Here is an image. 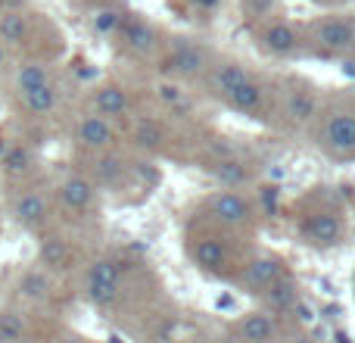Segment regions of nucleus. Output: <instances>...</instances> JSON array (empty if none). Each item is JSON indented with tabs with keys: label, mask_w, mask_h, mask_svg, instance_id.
<instances>
[{
	"label": "nucleus",
	"mask_w": 355,
	"mask_h": 343,
	"mask_svg": "<svg viewBox=\"0 0 355 343\" xmlns=\"http://www.w3.org/2000/svg\"><path fill=\"white\" fill-rule=\"evenodd\" d=\"M87 296L94 306H112L119 296V265L110 259H97L87 271Z\"/></svg>",
	"instance_id": "obj_1"
},
{
	"label": "nucleus",
	"mask_w": 355,
	"mask_h": 343,
	"mask_svg": "<svg viewBox=\"0 0 355 343\" xmlns=\"http://www.w3.org/2000/svg\"><path fill=\"white\" fill-rule=\"evenodd\" d=\"M315 41L331 53H346L355 47V25L349 19H324L315 28Z\"/></svg>",
	"instance_id": "obj_2"
},
{
	"label": "nucleus",
	"mask_w": 355,
	"mask_h": 343,
	"mask_svg": "<svg viewBox=\"0 0 355 343\" xmlns=\"http://www.w3.org/2000/svg\"><path fill=\"white\" fill-rule=\"evenodd\" d=\"M321 144H324L331 153H352L355 150V116L349 112H340V116L327 119L324 131H321Z\"/></svg>",
	"instance_id": "obj_3"
},
{
	"label": "nucleus",
	"mask_w": 355,
	"mask_h": 343,
	"mask_svg": "<svg viewBox=\"0 0 355 343\" xmlns=\"http://www.w3.org/2000/svg\"><path fill=\"white\" fill-rule=\"evenodd\" d=\"M212 215L221 221V225H246L252 215L250 203H246L243 194H237V190H225V194H218L212 200Z\"/></svg>",
	"instance_id": "obj_4"
},
{
	"label": "nucleus",
	"mask_w": 355,
	"mask_h": 343,
	"mask_svg": "<svg viewBox=\"0 0 355 343\" xmlns=\"http://www.w3.org/2000/svg\"><path fill=\"white\" fill-rule=\"evenodd\" d=\"M166 69L175 75H184V78H196V75L206 72V53L193 44H178L175 53L168 56Z\"/></svg>",
	"instance_id": "obj_5"
},
{
	"label": "nucleus",
	"mask_w": 355,
	"mask_h": 343,
	"mask_svg": "<svg viewBox=\"0 0 355 343\" xmlns=\"http://www.w3.org/2000/svg\"><path fill=\"white\" fill-rule=\"evenodd\" d=\"M116 141V131L103 116H87L78 122V144L87 150H106Z\"/></svg>",
	"instance_id": "obj_6"
},
{
	"label": "nucleus",
	"mask_w": 355,
	"mask_h": 343,
	"mask_svg": "<svg viewBox=\"0 0 355 343\" xmlns=\"http://www.w3.org/2000/svg\"><path fill=\"white\" fill-rule=\"evenodd\" d=\"M302 231H306V237H312L315 244H340V237H343V221L334 212H318L306 221Z\"/></svg>",
	"instance_id": "obj_7"
},
{
	"label": "nucleus",
	"mask_w": 355,
	"mask_h": 343,
	"mask_svg": "<svg viewBox=\"0 0 355 343\" xmlns=\"http://www.w3.org/2000/svg\"><path fill=\"white\" fill-rule=\"evenodd\" d=\"M60 200L66 203L69 209H75V212H85V209L94 203V184L81 175L66 178L62 187H60Z\"/></svg>",
	"instance_id": "obj_8"
},
{
	"label": "nucleus",
	"mask_w": 355,
	"mask_h": 343,
	"mask_svg": "<svg viewBox=\"0 0 355 343\" xmlns=\"http://www.w3.org/2000/svg\"><path fill=\"white\" fill-rule=\"evenodd\" d=\"M12 215H16L19 225L35 228L47 219V203H44L41 194H22L16 200V206H12Z\"/></svg>",
	"instance_id": "obj_9"
},
{
	"label": "nucleus",
	"mask_w": 355,
	"mask_h": 343,
	"mask_svg": "<svg viewBox=\"0 0 355 343\" xmlns=\"http://www.w3.org/2000/svg\"><path fill=\"white\" fill-rule=\"evenodd\" d=\"M277 278H281V262H277V259H256V262L246 269L243 284L250 290H268Z\"/></svg>",
	"instance_id": "obj_10"
},
{
	"label": "nucleus",
	"mask_w": 355,
	"mask_h": 343,
	"mask_svg": "<svg viewBox=\"0 0 355 343\" xmlns=\"http://www.w3.org/2000/svg\"><path fill=\"white\" fill-rule=\"evenodd\" d=\"M262 41H265V47H268L271 53H277V56H290L296 47H300V41H296V31L290 28V25H284V22L271 25V28L262 35Z\"/></svg>",
	"instance_id": "obj_11"
},
{
	"label": "nucleus",
	"mask_w": 355,
	"mask_h": 343,
	"mask_svg": "<svg viewBox=\"0 0 355 343\" xmlns=\"http://www.w3.org/2000/svg\"><path fill=\"white\" fill-rule=\"evenodd\" d=\"M94 110L100 112V116H122L125 110H128V94L122 91V87H100L97 94H94Z\"/></svg>",
	"instance_id": "obj_12"
},
{
	"label": "nucleus",
	"mask_w": 355,
	"mask_h": 343,
	"mask_svg": "<svg viewBox=\"0 0 355 343\" xmlns=\"http://www.w3.org/2000/svg\"><path fill=\"white\" fill-rule=\"evenodd\" d=\"M240 334H243L246 343H268L275 337V321H271V315H265V312H252L243 319Z\"/></svg>",
	"instance_id": "obj_13"
},
{
	"label": "nucleus",
	"mask_w": 355,
	"mask_h": 343,
	"mask_svg": "<svg viewBox=\"0 0 355 343\" xmlns=\"http://www.w3.org/2000/svg\"><path fill=\"white\" fill-rule=\"evenodd\" d=\"M243 81H250V75H246V69L240 66V62H225V66H218L212 75V85L218 87V94H225V97L234 87L243 85Z\"/></svg>",
	"instance_id": "obj_14"
},
{
	"label": "nucleus",
	"mask_w": 355,
	"mask_h": 343,
	"mask_svg": "<svg viewBox=\"0 0 355 343\" xmlns=\"http://www.w3.org/2000/svg\"><path fill=\"white\" fill-rule=\"evenodd\" d=\"M227 103L234 106V110H240V112H252V110H259V103H262V87L256 85V81H243L240 87H234L231 94H227Z\"/></svg>",
	"instance_id": "obj_15"
},
{
	"label": "nucleus",
	"mask_w": 355,
	"mask_h": 343,
	"mask_svg": "<svg viewBox=\"0 0 355 343\" xmlns=\"http://www.w3.org/2000/svg\"><path fill=\"white\" fill-rule=\"evenodd\" d=\"M125 44L135 53H150L156 47V31L147 22H128L125 25Z\"/></svg>",
	"instance_id": "obj_16"
},
{
	"label": "nucleus",
	"mask_w": 355,
	"mask_h": 343,
	"mask_svg": "<svg viewBox=\"0 0 355 343\" xmlns=\"http://www.w3.org/2000/svg\"><path fill=\"white\" fill-rule=\"evenodd\" d=\"M28 37V22L19 10H10L3 19H0V41L6 44H22Z\"/></svg>",
	"instance_id": "obj_17"
},
{
	"label": "nucleus",
	"mask_w": 355,
	"mask_h": 343,
	"mask_svg": "<svg viewBox=\"0 0 355 343\" xmlns=\"http://www.w3.org/2000/svg\"><path fill=\"white\" fill-rule=\"evenodd\" d=\"M16 85H19V91L22 94L35 91V87H41V85H50L47 81V66H44V62H22L19 72H16Z\"/></svg>",
	"instance_id": "obj_18"
},
{
	"label": "nucleus",
	"mask_w": 355,
	"mask_h": 343,
	"mask_svg": "<svg viewBox=\"0 0 355 343\" xmlns=\"http://www.w3.org/2000/svg\"><path fill=\"white\" fill-rule=\"evenodd\" d=\"M22 103H25V110L35 112V116H44V112H50L56 106L53 85H41V87H35V91L22 94Z\"/></svg>",
	"instance_id": "obj_19"
},
{
	"label": "nucleus",
	"mask_w": 355,
	"mask_h": 343,
	"mask_svg": "<svg viewBox=\"0 0 355 343\" xmlns=\"http://www.w3.org/2000/svg\"><path fill=\"white\" fill-rule=\"evenodd\" d=\"M225 246L218 244V240H200V244L193 246V259L196 265H202V269H221L225 265Z\"/></svg>",
	"instance_id": "obj_20"
},
{
	"label": "nucleus",
	"mask_w": 355,
	"mask_h": 343,
	"mask_svg": "<svg viewBox=\"0 0 355 343\" xmlns=\"http://www.w3.org/2000/svg\"><path fill=\"white\" fill-rule=\"evenodd\" d=\"M284 106H287V116L293 119V122H306V119L315 116V100L309 91H290Z\"/></svg>",
	"instance_id": "obj_21"
},
{
	"label": "nucleus",
	"mask_w": 355,
	"mask_h": 343,
	"mask_svg": "<svg viewBox=\"0 0 355 343\" xmlns=\"http://www.w3.org/2000/svg\"><path fill=\"white\" fill-rule=\"evenodd\" d=\"M66 259H69L66 240H60V237H44L41 240V262L44 265H50V269H62Z\"/></svg>",
	"instance_id": "obj_22"
},
{
	"label": "nucleus",
	"mask_w": 355,
	"mask_h": 343,
	"mask_svg": "<svg viewBox=\"0 0 355 343\" xmlns=\"http://www.w3.org/2000/svg\"><path fill=\"white\" fill-rule=\"evenodd\" d=\"M265 296H268V303L275 309H293L296 287H293V281H281V278H277V281L271 284L268 290H265Z\"/></svg>",
	"instance_id": "obj_23"
},
{
	"label": "nucleus",
	"mask_w": 355,
	"mask_h": 343,
	"mask_svg": "<svg viewBox=\"0 0 355 343\" xmlns=\"http://www.w3.org/2000/svg\"><path fill=\"white\" fill-rule=\"evenodd\" d=\"M212 175L218 178L221 184H227V187H240V184L246 181V169L240 166V162H234V160L215 162V166H212Z\"/></svg>",
	"instance_id": "obj_24"
},
{
	"label": "nucleus",
	"mask_w": 355,
	"mask_h": 343,
	"mask_svg": "<svg viewBox=\"0 0 355 343\" xmlns=\"http://www.w3.org/2000/svg\"><path fill=\"white\" fill-rule=\"evenodd\" d=\"M135 141L141 144L144 150H156L162 144V128L156 122H141L135 131Z\"/></svg>",
	"instance_id": "obj_25"
},
{
	"label": "nucleus",
	"mask_w": 355,
	"mask_h": 343,
	"mask_svg": "<svg viewBox=\"0 0 355 343\" xmlns=\"http://www.w3.org/2000/svg\"><path fill=\"white\" fill-rule=\"evenodd\" d=\"M28 162H31L28 147H12L10 153L3 156V172H10V175H22V172L28 169Z\"/></svg>",
	"instance_id": "obj_26"
},
{
	"label": "nucleus",
	"mask_w": 355,
	"mask_h": 343,
	"mask_svg": "<svg viewBox=\"0 0 355 343\" xmlns=\"http://www.w3.org/2000/svg\"><path fill=\"white\" fill-rule=\"evenodd\" d=\"M122 172H125V166H122V160H119V156H100V160H97V178H100V181L112 184V181H119V178H122Z\"/></svg>",
	"instance_id": "obj_27"
},
{
	"label": "nucleus",
	"mask_w": 355,
	"mask_h": 343,
	"mask_svg": "<svg viewBox=\"0 0 355 343\" xmlns=\"http://www.w3.org/2000/svg\"><path fill=\"white\" fill-rule=\"evenodd\" d=\"M22 294L31 296V300H41V296L47 294V278L37 275V271H28V275L22 278Z\"/></svg>",
	"instance_id": "obj_28"
},
{
	"label": "nucleus",
	"mask_w": 355,
	"mask_h": 343,
	"mask_svg": "<svg viewBox=\"0 0 355 343\" xmlns=\"http://www.w3.org/2000/svg\"><path fill=\"white\" fill-rule=\"evenodd\" d=\"M119 25H122V12L119 10H103L94 16V28H97L100 35H110V31H116Z\"/></svg>",
	"instance_id": "obj_29"
},
{
	"label": "nucleus",
	"mask_w": 355,
	"mask_h": 343,
	"mask_svg": "<svg viewBox=\"0 0 355 343\" xmlns=\"http://www.w3.org/2000/svg\"><path fill=\"white\" fill-rule=\"evenodd\" d=\"M22 334V325L16 321V315H0V340H16Z\"/></svg>",
	"instance_id": "obj_30"
},
{
	"label": "nucleus",
	"mask_w": 355,
	"mask_h": 343,
	"mask_svg": "<svg viewBox=\"0 0 355 343\" xmlns=\"http://www.w3.org/2000/svg\"><path fill=\"white\" fill-rule=\"evenodd\" d=\"M159 97L166 103H184V91L178 85H159Z\"/></svg>",
	"instance_id": "obj_31"
},
{
	"label": "nucleus",
	"mask_w": 355,
	"mask_h": 343,
	"mask_svg": "<svg viewBox=\"0 0 355 343\" xmlns=\"http://www.w3.org/2000/svg\"><path fill=\"white\" fill-rule=\"evenodd\" d=\"M293 312H296V321H302V325H312L315 321V309L306 306V303H293Z\"/></svg>",
	"instance_id": "obj_32"
},
{
	"label": "nucleus",
	"mask_w": 355,
	"mask_h": 343,
	"mask_svg": "<svg viewBox=\"0 0 355 343\" xmlns=\"http://www.w3.org/2000/svg\"><path fill=\"white\" fill-rule=\"evenodd\" d=\"M196 6H200V10H215V6L221 3V0H193Z\"/></svg>",
	"instance_id": "obj_33"
},
{
	"label": "nucleus",
	"mask_w": 355,
	"mask_h": 343,
	"mask_svg": "<svg viewBox=\"0 0 355 343\" xmlns=\"http://www.w3.org/2000/svg\"><path fill=\"white\" fill-rule=\"evenodd\" d=\"M334 343H352V337L346 331H334Z\"/></svg>",
	"instance_id": "obj_34"
},
{
	"label": "nucleus",
	"mask_w": 355,
	"mask_h": 343,
	"mask_svg": "<svg viewBox=\"0 0 355 343\" xmlns=\"http://www.w3.org/2000/svg\"><path fill=\"white\" fill-rule=\"evenodd\" d=\"M250 3H252V6H256V10H259V12H265V10H268V6H271V0H250Z\"/></svg>",
	"instance_id": "obj_35"
},
{
	"label": "nucleus",
	"mask_w": 355,
	"mask_h": 343,
	"mask_svg": "<svg viewBox=\"0 0 355 343\" xmlns=\"http://www.w3.org/2000/svg\"><path fill=\"white\" fill-rule=\"evenodd\" d=\"M6 66V50H3V44H0V69Z\"/></svg>",
	"instance_id": "obj_36"
},
{
	"label": "nucleus",
	"mask_w": 355,
	"mask_h": 343,
	"mask_svg": "<svg viewBox=\"0 0 355 343\" xmlns=\"http://www.w3.org/2000/svg\"><path fill=\"white\" fill-rule=\"evenodd\" d=\"M343 72H346V75H355V62H346V66H343Z\"/></svg>",
	"instance_id": "obj_37"
},
{
	"label": "nucleus",
	"mask_w": 355,
	"mask_h": 343,
	"mask_svg": "<svg viewBox=\"0 0 355 343\" xmlns=\"http://www.w3.org/2000/svg\"><path fill=\"white\" fill-rule=\"evenodd\" d=\"M6 3H12V6H22V3H25V0H6Z\"/></svg>",
	"instance_id": "obj_38"
},
{
	"label": "nucleus",
	"mask_w": 355,
	"mask_h": 343,
	"mask_svg": "<svg viewBox=\"0 0 355 343\" xmlns=\"http://www.w3.org/2000/svg\"><path fill=\"white\" fill-rule=\"evenodd\" d=\"M62 343H81L78 337H66V340H62Z\"/></svg>",
	"instance_id": "obj_39"
},
{
	"label": "nucleus",
	"mask_w": 355,
	"mask_h": 343,
	"mask_svg": "<svg viewBox=\"0 0 355 343\" xmlns=\"http://www.w3.org/2000/svg\"><path fill=\"white\" fill-rule=\"evenodd\" d=\"M296 343H306V340H296Z\"/></svg>",
	"instance_id": "obj_40"
},
{
	"label": "nucleus",
	"mask_w": 355,
	"mask_h": 343,
	"mask_svg": "<svg viewBox=\"0 0 355 343\" xmlns=\"http://www.w3.org/2000/svg\"><path fill=\"white\" fill-rule=\"evenodd\" d=\"M352 284H355V275H352Z\"/></svg>",
	"instance_id": "obj_41"
}]
</instances>
